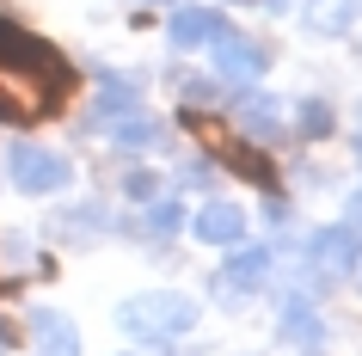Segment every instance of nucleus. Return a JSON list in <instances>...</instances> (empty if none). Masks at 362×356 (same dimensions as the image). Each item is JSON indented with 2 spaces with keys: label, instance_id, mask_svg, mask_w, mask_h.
<instances>
[{
  "label": "nucleus",
  "instance_id": "ddd939ff",
  "mask_svg": "<svg viewBox=\"0 0 362 356\" xmlns=\"http://www.w3.org/2000/svg\"><path fill=\"white\" fill-rule=\"evenodd\" d=\"M111 142H117V148H129V154H141V148L160 142V123H153L148 111H135V117H123V123H111Z\"/></svg>",
  "mask_w": 362,
  "mask_h": 356
},
{
  "label": "nucleus",
  "instance_id": "6e6552de",
  "mask_svg": "<svg viewBox=\"0 0 362 356\" xmlns=\"http://www.w3.org/2000/svg\"><path fill=\"white\" fill-rule=\"evenodd\" d=\"M233 123L252 135H283V105L270 93H258V86H240L233 93Z\"/></svg>",
  "mask_w": 362,
  "mask_h": 356
},
{
  "label": "nucleus",
  "instance_id": "f3484780",
  "mask_svg": "<svg viewBox=\"0 0 362 356\" xmlns=\"http://www.w3.org/2000/svg\"><path fill=\"white\" fill-rule=\"evenodd\" d=\"M301 130L307 135H325V130H332V111H325L320 98H307V105H301Z\"/></svg>",
  "mask_w": 362,
  "mask_h": 356
},
{
  "label": "nucleus",
  "instance_id": "423d86ee",
  "mask_svg": "<svg viewBox=\"0 0 362 356\" xmlns=\"http://www.w3.org/2000/svg\"><path fill=\"white\" fill-rule=\"evenodd\" d=\"M215 68H221V80H240V86H252V80L270 68V50H264V43H246V38H233V31H228V38L215 43Z\"/></svg>",
  "mask_w": 362,
  "mask_h": 356
},
{
  "label": "nucleus",
  "instance_id": "aec40b11",
  "mask_svg": "<svg viewBox=\"0 0 362 356\" xmlns=\"http://www.w3.org/2000/svg\"><path fill=\"white\" fill-rule=\"evenodd\" d=\"M270 6H288V0H270Z\"/></svg>",
  "mask_w": 362,
  "mask_h": 356
},
{
  "label": "nucleus",
  "instance_id": "1a4fd4ad",
  "mask_svg": "<svg viewBox=\"0 0 362 356\" xmlns=\"http://www.w3.org/2000/svg\"><path fill=\"white\" fill-rule=\"evenodd\" d=\"M197 240L203 246H240L246 240V209L240 203H203L197 209Z\"/></svg>",
  "mask_w": 362,
  "mask_h": 356
},
{
  "label": "nucleus",
  "instance_id": "a211bd4d",
  "mask_svg": "<svg viewBox=\"0 0 362 356\" xmlns=\"http://www.w3.org/2000/svg\"><path fill=\"white\" fill-rule=\"evenodd\" d=\"M344 227H356V234H362V190L350 197V215H344Z\"/></svg>",
  "mask_w": 362,
  "mask_h": 356
},
{
  "label": "nucleus",
  "instance_id": "2eb2a0df",
  "mask_svg": "<svg viewBox=\"0 0 362 356\" xmlns=\"http://www.w3.org/2000/svg\"><path fill=\"white\" fill-rule=\"evenodd\" d=\"M123 197H135V203H153V197H160V178H153V172H129V178H123Z\"/></svg>",
  "mask_w": 362,
  "mask_h": 356
},
{
  "label": "nucleus",
  "instance_id": "f03ea898",
  "mask_svg": "<svg viewBox=\"0 0 362 356\" xmlns=\"http://www.w3.org/2000/svg\"><path fill=\"white\" fill-rule=\"evenodd\" d=\"M117 326L135 332L141 344H166V338L197 326V301L191 295H135V301L117 307Z\"/></svg>",
  "mask_w": 362,
  "mask_h": 356
},
{
  "label": "nucleus",
  "instance_id": "f8f14e48",
  "mask_svg": "<svg viewBox=\"0 0 362 356\" xmlns=\"http://www.w3.org/2000/svg\"><path fill=\"white\" fill-rule=\"evenodd\" d=\"M283 338H288V344H307V350H313V344L325 338V326H320V314H313L307 301H288V307H283Z\"/></svg>",
  "mask_w": 362,
  "mask_h": 356
},
{
  "label": "nucleus",
  "instance_id": "4468645a",
  "mask_svg": "<svg viewBox=\"0 0 362 356\" xmlns=\"http://www.w3.org/2000/svg\"><path fill=\"white\" fill-rule=\"evenodd\" d=\"M135 111H141V98H129L123 86H111V93L93 105V123H98V130H111V123H123V117H135Z\"/></svg>",
  "mask_w": 362,
  "mask_h": 356
},
{
  "label": "nucleus",
  "instance_id": "39448f33",
  "mask_svg": "<svg viewBox=\"0 0 362 356\" xmlns=\"http://www.w3.org/2000/svg\"><path fill=\"white\" fill-rule=\"evenodd\" d=\"M228 31H233L228 13H215V6H178V13H172V25H166L172 50H203V43H221Z\"/></svg>",
  "mask_w": 362,
  "mask_h": 356
},
{
  "label": "nucleus",
  "instance_id": "f257e3e1",
  "mask_svg": "<svg viewBox=\"0 0 362 356\" xmlns=\"http://www.w3.org/2000/svg\"><path fill=\"white\" fill-rule=\"evenodd\" d=\"M68 98H74V62L56 43L31 38L25 25L0 19V117L37 123V117H56Z\"/></svg>",
  "mask_w": 362,
  "mask_h": 356
},
{
  "label": "nucleus",
  "instance_id": "7ed1b4c3",
  "mask_svg": "<svg viewBox=\"0 0 362 356\" xmlns=\"http://www.w3.org/2000/svg\"><path fill=\"white\" fill-rule=\"evenodd\" d=\"M74 178V166L62 160V154L49 148H13V185L25 190V197H49V190H62Z\"/></svg>",
  "mask_w": 362,
  "mask_h": 356
},
{
  "label": "nucleus",
  "instance_id": "9b49d317",
  "mask_svg": "<svg viewBox=\"0 0 362 356\" xmlns=\"http://www.w3.org/2000/svg\"><path fill=\"white\" fill-rule=\"evenodd\" d=\"M185 227V203L178 197H153L148 209H141V234H153V240H172Z\"/></svg>",
  "mask_w": 362,
  "mask_h": 356
},
{
  "label": "nucleus",
  "instance_id": "dca6fc26",
  "mask_svg": "<svg viewBox=\"0 0 362 356\" xmlns=\"http://www.w3.org/2000/svg\"><path fill=\"white\" fill-rule=\"evenodd\" d=\"M350 19H356V6H350V0H338V6H325V13H313V25H320V31H344Z\"/></svg>",
  "mask_w": 362,
  "mask_h": 356
},
{
  "label": "nucleus",
  "instance_id": "6ab92c4d",
  "mask_svg": "<svg viewBox=\"0 0 362 356\" xmlns=\"http://www.w3.org/2000/svg\"><path fill=\"white\" fill-rule=\"evenodd\" d=\"M350 277H356V289H362V258H356V270H350Z\"/></svg>",
  "mask_w": 362,
  "mask_h": 356
},
{
  "label": "nucleus",
  "instance_id": "9d476101",
  "mask_svg": "<svg viewBox=\"0 0 362 356\" xmlns=\"http://www.w3.org/2000/svg\"><path fill=\"white\" fill-rule=\"evenodd\" d=\"M31 332H37V356H80V326L68 314H56V307H37Z\"/></svg>",
  "mask_w": 362,
  "mask_h": 356
},
{
  "label": "nucleus",
  "instance_id": "0eeeda50",
  "mask_svg": "<svg viewBox=\"0 0 362 356\" xmlns=\"http://www.w3.org/2000/svg\"><path fill=\"white\" fill-rule=\"evenodd\" d=\"M356 258H362V234L356 227H320L313 234V264L320 270H332V277H344V270H356Z\"/></svg>",
  "mask_w": 362,
  "mask_h": 356
},
{
  "label": "nucleus",
  "instance_id": "20e7f679",
  "mask_svg": "<svg viewBox=\"0 0 362 356\" xmlns=\"http://www.w3.org/2000/svg\"><path fill=\"white\" fill-rule=\"evenodd\" d=\"M270 270V246H240L228 258V270L215 277V295H221V307H240V301H252V289H258V277Z\"/></svg>",
  "mask_w": 362,
  "mask_h": 356
}]
</instances>
